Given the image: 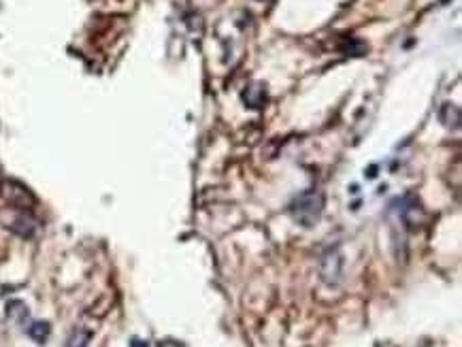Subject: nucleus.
<instances>
[{
	"instance_id": "obj_1",
	"label": "nucleus",
	"mask_w": 462,
	"mask_h": 347,
	"mask_svg": "<svg viewBox=\"0 0 462 347\" xmlns=\"http://www.w3.org/2000/svg\"><path fill=\"white\" fill-rule=\"evenodd\" d=\"M322 207H324V196L317 190H309L292 203V215L298 224H303L305 228L313 226L319 215H322Z\"/></svg>"
},
{
	"instance_id": "obj_2",
	"label": "nucleus",
	"mask_w": 462,
	"mask_h": 347,
	"mask_svg": "<svg viewBox=\"0 0 462 347\" xmlns=\"http://www.w3.org/2000/svg\"><path fill=\"white\" fill-rule=\"evenodd\" d=\"M30 337H32L34 341H39V343H43V341L47 339V334H49V326L45 324V322H36V324H32V328H30Z\"/></svg>"
},
{
	"instance_id": "obj_3",
	"label": "nucleus",
	"mask_w": 462,
	"mask_h": 347,
	"mask_svg": "<svg viewBox=\"0 0 462 347\" xmlns=\"http://www.w3.org/2000/svg\"><path fill=\"white\" fill-rule=\"evenodd\" d=\"M88 339H90L88 332L77 330V332L71 334V339H69V343H66V347H85V345H88Z\"/></svg>"
}]
</instances>
